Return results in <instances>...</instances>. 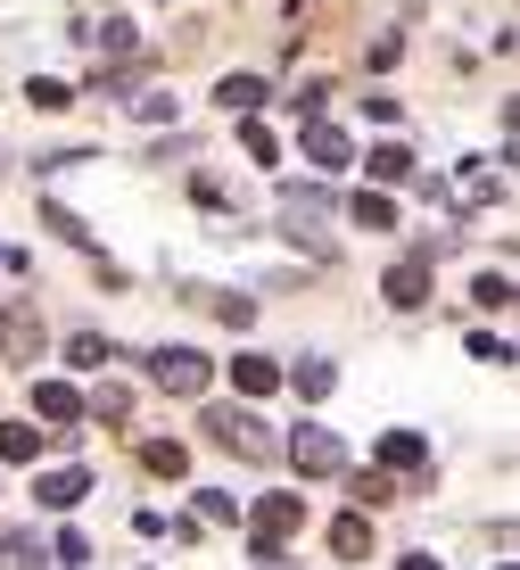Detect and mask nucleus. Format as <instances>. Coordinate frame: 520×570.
<instances>
[{
  "mask_svg": "<svg viewBox=\"0 0 520 570\" xmlns=\"http://www.w3.org/2000/svg\"><path fill=\"white\" fill-rule=\"evenodd\" d=\"M33 497L50 504V513H75V504L91 497V471H75V463H58V471H42V480H33Z\"/></svg>",
  "mask_w": 520,
  "mask_h": 570,
  "instance_id": "nucleus-8",
  "label": "nucleus"
},
{
  "mask_svg": "<svg viewBox=\"0 0 520 570\" xmlns=\"http://www.w3.org/2000/svg\"><path fill=\"white\" fill-rule=\"evenodd\" d=\"M331 554H339V562H364V554H372V521H364V513H339V521H331Z\"/></svg>",
  "mask_w": 520,
  "mask_h": 570,
  "instance_id": "nucleus-13",
  "label": "nucleus"
},
{
  "mask_svg": "<svg viewBox=\"0 0 520 570\" xmlns=\"http://www.w3.org/2000/svg\"><path fill=\"white\" fill-rule=\"evenodd\" d=\"M364 166H372V183H413V149H405V141L364 149Z\"/></svg>",
  "mask_w": 520,
  "mask_h": 570,
  "instance_id": "nucleus-14",
  "label": "nucleus"
},
{
  "mask_svg": "<svg viewBox=\"0 0 520 570\" xmlns=\"http://www.w3.org/2000/svg\"><path fill=\"white\" fill-rule=\"evenodd\" d=\"M463 190H471V199H496V190H504V174H488V166H471V174H463Z\"/></svg>",
  "mask_w": 520,
  "mask_h": 570,
  "instance_id": "nucleus-32",
  "label": "nucleus"
},
{
  "mask_svg": "<svg viewBox=\"0 0 520 570\" xmlns=\"http://www.w3.org/2000/svg\"><path fill=\"white\" fill-rule=\"evenodd\" d=\"M84 42H91L99 58H133V26H125V17H108V26H91Z\"/></svg>",
  "mask_w": 520,
  "mask_h": 570,
  "instance_id": "nucleus-21",
  "label": "nucleus"
},
{
  "mask_svg": "<svg viewBox=\"0 0 520 570\" xmlns=\"http://www.w3.org/2000/svg\"><path fill=\"white\" fill-rule=\"evenodd\" d=\"M405 570H438V554H405Z\"/></svg>",
  "mask_w": 520,
  "mask_h": 570,
  "instance_id": "nucleus-33",
  "label": "nucleus"
},
{
  "mask_svg": "<svg viewBox=\"0 0 520 570\" xmlns=\"http://www.w3.org/2000/svg\"><path fill=\"white\" fill-rule=\"evenodd\" d=\"M323 108H331V83H306V91H297V116H306V125H323Z\"/></svg>",
  "mask_w": 520,
  "mask_h": 570,
  "instance_id": "nucleus-31",
  "label": "nucleus"
},
{
  "mask_svg": "<svg viewBox=\"0 0 520 570\" xmlns=\"http://www.w3.org/2000/svg\"><path fill=\"white\" fill-rule=\"evenodd\" d=\"M496 570H512V562H496Z\"/></svg>",
  "mask_w": 520,
  "mask_h": 570,
  "instance_id": "nucleus-34",
  "label": "nucleus"
},
{
  "mask_svg": "<svg viewBox=\"0 0 520 570\" xmlns=\"http://www.w3.org/2000/svg\"><path fill=\"white\" fill-rule=\"evenodd\" d=\"M396 497V471H364V480H355V504H389Z\"/></svg>",
  "mask_w": 520,
  "mask_h": 570,
  "instance_id": "nucleus-28",
  "label": "nucleus"
},
{
  "mask_svg": "<svg viewBox=\"0 0 520 570\" xmlns=\"http://www.w3.org/2000/svg\"><path fill=\"white\" fill-rule=\"evenodd\" d=\"M108 356H116V347L99 340V331H75V340H67V364L75 372H108Z\"/></svg>",
  "mask_w": 520,
  "mask_h": 570,
  "instance_id": "nucleus-20",
  "label": "nucleus"
},
{
  "mask_svg": "<svg viewBox=\"0 0 520 570\" xmlns=\"http://www.w3.org/2000/svg\"><path fill=\"white\" fill-rule=\"evenodd\" d=\"M26 100L50 116V108H67V100H75V83H58V75H33V83H26Z\"/></svg>",
  "mask_w": 520,
  "mask_h": 570,
  "instance_id": "nucleus-24",
  "label": "nucleus"
},
{
  "mask_svg": "<svg viewBox=\"0 0 520 570\" xmlns=\"http://www.w3.org/2000/svg\"><path fill=\"white\" fill-rule=\"evenodd\" d=\"M282 381H290V389H297L306 405H323L331 389H339V364H331V356H297V364L282 372Z\"/></svg>",
  "mask_w": 520,
  "mask_h": 570,
  "instance_id": "nucleus-9",
  "label": "nucleus"
},
{
  "mask_svg": "<svg viewBox=\"0 0 520 570\" xmlns=\"http://www.w3.org/2000/svg\"><path fill=\"white\" fill-rule=\"evenodd\" d=\"M33 414H42L58 439H75V430H84V389L75 381H33Z\"/></svg>",
  "mask_w": 520,
  "mask_h": 570,
  "instance_id": "nucleus-5",
  "label": "nucleus"
},
{
  "mask_svg": "<svg viewBox=\"0 0 520 570\" xmlns=\"http://www.w3.org/2000/svg\"><path fill=\"white\" fill-rule=\"evenodd\" d=\"M207 439L224 446V455H239V463H273V455H282V439L265 430L256 405H215V414H207Z\"/></svg>",
  "mask_w": 520,
  "mask_h": 570,
  "instance_id": "nucleus-1",
  "label": "nucleus"
},
{
  "mask_svg": "<svg viewBox=\"0 0 520 570\" xmlns=\"http://www.w3.org/2000/svg\"><path fill=\"white\" fill-rule=\"evenodd\" d=\"M42 455V430L33 422H0V463H33Z\"/></svg>",
  "mask_w": 520,
  "mask_h": 570,
  "instance_id": "nucleus-18",
  "label": "nucleus"
},
{
  "mask_svg": "<svg viewBox=\"0 0 520 570\" xmlns=\"http://www.w3.org/2000/svg\"><path fill=\"white\" fill-rule=\"evenodd\" d=\"M297 149H306V166H323V174H339V166L355 157V141H347L339 125H306V141H297Z\"/></svg>",
  "mask_w": 520,
  "mask_h": 570,
  "instance_id": "nucleus-10",
  "label": "nucleus"
},
{
  "mask_svg": "<svg viewBox=\"0 0 520 570\" xmlns=\"http://www.w3.org/2000/svg\"><path fill=\"white\" fill-rule=\"evenodd\" d=\"M149 381L166 389V397H207L215 364L198 356V347H157V356H149Z\"/></svg>",
  "mask_w": 520,
  "mask_h": 570,
  "instance_id": "nucleus-3",
  "label": "nucleus"
},
{
  "mask_svg": "<svg viewBox=\"0 0 520 570\" xmlns=\"http://www.w3.org/2000/svg\"><path fill=\"white\" fill-rule=\"evenodd\" d=\"M479 306L504 314V306H512V273H479Z\"/></svg>",
  "mask_w": 520,
  "mask_h": 570,
  "instance_id": "nucleus-26",
  "label": "nucleus"
},
{
  "mask_svg": "<svg viewBox=\"0 0 520 570\" xmlns=\"http://www.w3.org/2000/svg\"><path fill=\"white\" fill-rule=\"evenodd\" d=\"M290 529H306V497H297V488H273V497L256 504V538H282L290 546Z\"/></svg>",
  "mask_w": 520,
  "mask_h": 570,
  "instance_id": "nucleus-6",
  "label": "nucleus"
},
{
  "mask_svg": "<svg viewBox=\"0 0 520 570\" xmlns=\"http://www.w3.org/2000/svg\"><path fill=\"white\" fill-rule=\"evenodd\" d=\"M190 521H239V504L224 497V488H198V513Z\"/></svg>",
  "mask_w": 520,
  "mask_h": 570,
  "instance_id": "nucleus-27",
  "label": "nucleus"
},
{
  "mask_svg": "<svg viewBox=\"0 0 520 570\" xmlns=\"http://www.w3.org/2000/svg\"><path fill=\"white\" fill-rule=\"evenodd\" d=\"M133 116H149V125H174V91H133Z\"/></svg>",
  "mask_w": 520,
  "mask_h": 570,
  "instance_id": "nucleus-29",
  "label": "nucleus"
},
{
  "mask_svg": "<svg viewBox=\"0 0 520 570\" xmlns=\"http://www.w3.org/2000/svg\"><path fill=\"white\" fill-rule=\"evenodd\" d=\"M347 224H364V232H389V224H396L389 190H355V199H347Z\"/></svg>",
  "mask_w": 520,
  "mask_h": 570,
  "instance_id": "nucleus-17",
  "label": "nucleus"
},
{
  "mask_svg": "<svg viewBox=\"0 0 520 570\" xmlns=\"http://www.w3.org/2000/svg\"><path fill=\"white\" fill-rule=\"evenodd\" d=\"M50 562H91V538H84V529H58V546H50Z\"/></svg>",
  "mask_w": 520,
  "mask_h": 570,
  "instance_id": "nucleus-30",
  "label": "nucleus"
},
{
  "mask_svg": "<svg viewBox=\"0 0 520 570\" xmlns=\"http://www.w3.org/2000/svg\"><path fill=\"white\" fill-rule=\"evenodd\" d=\"M0 356H9V364H33V356H42V314H33V298L0 306Z\"/></svg>",
  "mask_w": 520,
  "mask_h": 570,
  "instance_id": "nucleus-4",
  "label": "nucleus"
},
{
  "mask_svg": "<svg viewBox=\"0 0 520 570\" xmlns=\"http://www.w3.org/2000/svg\"><path fill=\"white\" fill-rule=\"evenodd\" d=\"M125 414H133V397H125L116 381H99V397L84 405V422H125Z\"/></svg>",
  "mask_w": 520,
  "mask_h": 570,
  "instance_id": "nucleus-22",
  "label": "nucleus"
},
{
  "mask_svg": "<svg viewBox=\"0 0 520 570\" xmlns=\"http://www.w3.org/2000/svg\"><path fill=\"white\" fill-rule=\"evenodd\" d=\"M471 356L504 372V364H512V340H504V331H471Z\"/></svg>",
  "mask_w": 520,
  "mask_h": 570,
  "instance_id": "nucleus-25",
  "label": "nucleus"
},
{
  "mask_svg": "<svg viewBox=\"0 0 520 570\" xmlns=\"http://www.w3.org/2000/svg\"><path fill=\"white\" fill-rule=\"evenodd\" d=\"M380 471H430V439L422 430H389L380 439Z\"/></svg>",
  "mask_w": 520,
  "mask_h": 570,
  "instance_id": "nucleus-11",
  "label": "nucleus"
},
{
  "mask_svg": "<svg viewBox=\"0 0 520 570\" xmlns=\"http://www.w3.org/2000/svg\"><path fill=\"white\" fill-rule=\"evenodd\" d=\"M282 455L306 471V480H339V471H347V439H339V430H323V422H297L290 439H282Z\"/></svg>",
  "mask_w": 520,
  "mask_h": 570,
  "instance_id": "nucleus-2",
  "label": "nucleus"
},
{
  "mask_svg": "<svg viewBox=\"0 0 520 570\" xmlns=\"http://www.w3.org/2000/svg\"><path fill=\"white\" fill-rule=\"evenodd\" d=\"M380 289H389V306H430V248L422 257H396Z\"/></svg>",
  "mask_w": 520,
  "mask_h": 570,
  "instance_id": "nucleus-7",
  "label": "nucleus"
},
{
  "mask_svg": "<svg viewBox=\"0 0 520 570\" xmlns=\"http://www.w3.org/2000/svg\"><path fill=\"white\" fill-rule=\"evenodd\" d=\"M215 100H224V116H256V108H265V83H256V75H224Z\"/></svg>",
  "mask_w": 520,
  "mask_h": 570,
  "instance_id": "nucleus-15",
  "label": "nucleus"
},
{
  "mask_svg": "<svg viewBox=\"0 0 520 570\" xmlns=\"http://www.w3.org/2000/svg\"><path fill=\"white\" fill-rule=\"evenodd\" d=\"M141 463L157 471V480H190V446H183V439H149Z\"/></svg>",
  "mask_w": 520,
  "mask_h": 570,
  "instance_id": "nucleus-16",
  "label": "nucleus"
},
{
  "mask_svg": "<svg viewBox=\"0 0 520 570\" xmlns=\"http://www.w3.org/2000/svg\"><path fill=\"white\" fill-rule=\"evenodd\" d=\"M50 554L42 546H33V529H9V538H0V570H42Z\"/></svg>",
  "mask_w": 520,
  "mask_h": 570,
  "instance_id": "nucleus-19",
  "label": "nucleus"
},
{
  "mask_svg": "<svg viewBox=\"0 0 520 570\" xmlns=\"http://www.w3.org/2000/svg\"><path fill=\"white\" fill-rule=\"evenodd\" d=\"M232 389L239 397H273V389H282V364L273 356H232Z\"/></svg>",
  "mask_w": 520,
  "mask_h": 570,
  "instance_id": "nucleus-12",
  "label": "nucleus"
},
{
  "mask_svg": "<svg viewBox=\"0 0 520 570\" xmlns=\"http://www.w3.org/2000/svg\"><path fill=\"white\" fill-rule=\"evenodd\" d=\"M239 149H248L256 166H282V141H273V132L256 125V116H248V125H239Z\"/></svg>",
  "mask_w": 520,
  "mask_h": 570,
  "instance_id": "nucleus-23",
  "label": "nucleus"
}]
</instances>
